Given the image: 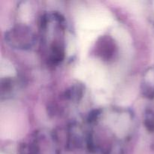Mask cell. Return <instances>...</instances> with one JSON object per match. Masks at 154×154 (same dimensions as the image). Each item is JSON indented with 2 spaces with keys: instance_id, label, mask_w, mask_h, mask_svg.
I'll return each mask as SVG.
<instances>
[{
  "instance_id": "cell-1",
  "label": "cell",
  "mask_w": 154,
  "mask_h": 154,
  "mask_svg": "<svg viewBox=\"0 0 154 154\" xmlns=\"http://www.w3.org/2000/svg\"><path fill=\"white\" fill-rule=\"evenodd\" d=\"M5 38L12 46L22 49L30 48L34 43V35L25 26H19L11 29Z\"/></svg>"
},
{
  "instance_id": "cell-2",
  "label": "cell",
  "mask_w": 154,
  "mask_h": 154,
  "mask_svg": "<svg viewBox=\"0 0 154 154\" xmlns=\"http://www.w3.org/2000/svg\"><path fill=\"white\" fill-rule=\"evenodd\" d=\"M83 94V87L81 84H76L65 92V97L72 100H79Z\"/></svg>"
},
{
  "instance_id": "cell-3",
  "label": "cell",
  "mask_w": 154,
  "mask_h": 154,
  "mask_svg": "<svg viewBox=\"0 0 154 154\" xmlns=\"http://www.w3.org/2000/svg\"><path fill=\"white\" fill-rule=\"evenodd\" d=\"M144 123L149 131H153L154 129V114L150 111H147L145 115Z\"/></svg>"
},
{
  "instance_id": "cell-4",
  "label": "cell",
  "mask_w": 154,
  "mask_h": 154,
  "mask_svg": "<svg viewBox=\"0 0 154 154\" xmlns=\"http://www.w3.org/2000/svg\"><path fill=\"white\" fill-rule=\"evenodd\" d=\"M99 114H100V110H94V111H92L89 115L88 121L90 123L95 121L99 116Z\"/></svg>"
}]
</instances>
